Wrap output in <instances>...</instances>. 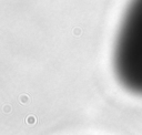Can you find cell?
<instances>
[{"label": "cell", "instance_id": "1", "mask_svg": "<svg viewBox=\"0 0 142 135\" xmlns=\"http://www.w3.org/2000/svg\"><path fill=\"white\" fill-rule=\"evenodd\" d=\"M114 71L120 83L142 95V0H131L117 36Z\"/></svg>", "mask_w": 142, "mask_h": 135}]
</instances>
